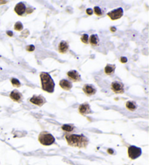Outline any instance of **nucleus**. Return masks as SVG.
<instances>
[{"label":"nucleus","instance_id":"nucleus-1","mask_svg":"<svg viewBox=\"0 0 149 165\" xmlns=\"http://www.w3.org/2000/svg\"><path fill=\"white\" fill-rule=\"evenodd\" d=\"M66 140L70 146L79 148V149L86 148L89 142L88 138L84 135L68 134L66 135Z\"/></svg>","mask_w":149,"mask_h":165},{"label":"nucleus","instance_id":"nucleus-2","mask_svg":"<svg viewBox=\"0 0 149 165\" xmlns=\"http://www.w3.org/2000/svg\"><path fill=\"white\" fill-rule=\"evenodd\" d=\"M41 88L48 93H52L54 92L55 84L51 76L47 72H41L40 74Z\"/></svg>","mask_w":149,"mask_h":165},{"label":"nucleus","instance_id":"nucleus-3","mask_svg":"<svg viewBox=\"0 0 149 165\" xmlns=\"http://www.w3.org/2000/svg\"><path fill=\"white\" fill-rule=\"evenodd\" d=\"M38 140L43 146L52 145L55 141L54 136L48 132H41L38 137Z\"/></svg>","mask_w":149,"mask_h":165},{"label":"nucleus","instance_id":"nucleus-4","mask_svg":"<svg viewBox=\"0 0 149 165\" xmlns=\"http://www.w3.org/2000/svg\"><path fill=\"white\" fill-rule=\"evenodd\" d=\"M142 153V150L140 148L135 146H129L128 149V156L131 159H136Z\"/></svg>","mask_w":149,"mask_h":165},{"label":"nucleus","instance_id":"nucleus-5","mask_svg":"<svg viewBox=\"0 0 149 165\" xmlns=\"http://www.w3.org/2000/svg\"><path fill=\"white\" fill-rule=\"evenodd\" d=\"M123 13H124L123 9H122V7H119L117 9H115V10L109 12L108 14H107V16H108L112 20H115L122 18V17L123 16Z\"/></svg>","mask_w":149,"mask_h":165},{"label":"nucleus","instance_id":"nucleus-6","mask_svg":"<svg viewBox=\"0 0 149 165\" xmlns=\"http://www.w3.org/2000/svg\"><path fill=\"white\" fill-rule=\"evenodd\" d=\"M111 90L114 93L116 94H122L124 92V86L123 83L120 82H114L111 83Z\"/></svg>","mask_w":149,"mask_h":165},{"label":"nucleus","instance_id":"nucleus-7","mask_svg":"<svg viewBox=\"0 0 149 165\" xmlns=\"http://www.w3.org/2000/svg\"><path fill=\"white\" fill-rule=\"evenodd\" d=\"M30 102H31V104L36 105V106L41 107V106H42L44 104H46L47 100H46V99L42 96V95H33V97H31V99H30Z\"/></svg>","mask_w":149,"mask_h":165},{"label":"nucleus","instance_id":"nucleus-8","mask_svg":"<svg viewBox=\"0 0 149 165\" xmlns=\"http://www.w3.org/2000/svg\"><path fill=\"white\" fill-rule=\"evenodd\" d=\"M67 76L71 81L74 82H79L82 81V78H81V75L80 73L76 70H71L67 73Z\"/></svg>","mask_w":149,"mask_h":165},{"label":"nucleus","instance_id":"nucleus-9","mask_svg":"<svg viewBox=\"0 0 149 165\" xmlns=\"http://www.w3.org/2000/svg\"><path fill=\"white\" fill-rule=\"evenodd\" d=\"M82 90L84 91V93L87 95V96H92V95H95L97 92V89L94 85L90 84H87L85 85H84V87L82 88Z\"/></svg>","mask_w":149,"mask_h":165},{"label":"nucleus","instance_id":"nucleus-10","mask_svg":"<svg viewBox=\"0 0 149 165\" xmlns=\"http://www.w3.org/2000/svg\"><path fill=\"white\" fill-rule=\"evenodd\" d=\"M79 111L82 115H87V114L92 113L90 104H87V103L81 104L79 107Z\"/></svg>","mask_w":149,"mask_h":165},{"label":"nucleus","instance_id":"nucleus-11","mask_svg":"<svg viewBox=\"0 0 149 165\" xmlns=\"http://www.w3.org/2000/svg\"><path fill=\"white\" fill-rule=\"evenodd\" d=\"M10 97L13 101L17 103H20L23 100V98L22 93H20L18 90H16L11 92Z\"/></svg>","mask_w":149,"mask_h":165},{"label":"nucleus","instance_id":"nucleus-12","mask_svg":"<svg viewBox=\"0 0 149 165\" xmlns=\"http://www.w3.org/2000/svg\"><path fill=\"white\" fill-rule=\"evenodd\" d=\"M14 10H15V12L18 15V16H22L26 12V7L25 4L23 2H20V3L17 4V5H16V7H15Z\"/></svg>","mask_w":149,"mask_h":165},{"label":"nucleus","instance_id":"nucleus-13","mask_svg":"<svg viewBox=\"0 0 149 165\" xmlns=\"http://www.w3.org/2000/svg\"><path fill=\"white\" fill-rule=\"evenodd\" d=\"M59 85L62 89L65 90H67V91L71 90V88H72L73 87L72 83H71L70 81H69V80H66V79L60 80L59 82Z\"/></svg>","mask_w":149,"mask_h":165},{"label":"nucleus","instance_id":"nucleus-14","mask_svg":"<svg viewBox=\"0 0 149 165\" xmlns=\"http://www.w3.org/2000/svg\"><path fill=\"white\" fill-rule=\"evenodd\" d=\"M69 43L67 42H66V41H61V42H60L59 45H58V50H59L60 53L62 54L66 53L68 50H69Z\"/></svg>","mask_w":149,"mask_h":165},{"label":"nucleus","instance_id":"nucleus-15","mask_svg":"<svg viewBox=\"0 0 149 165\" xmlns=\"http://www.w3.org/2000/svg\"><path fill=\"white\" fill-rule=\"evenodd\" d=\"M90 43L92 46H97L98 45L100 42V39L98 36L97 34H92L91 37H90Z\"/></svg>","mask_w":149,"mask_h":165},{"label":"nucleus","instance_id":"nucleus-16","mask_svg":"<svg viewBox=\"0 0 149 165\" xmlns=\"http://www.w3.org/2000/svg\"><path fill=\"white\" fill-rule=\"evenodd\" d=\"M115 69H116V65L113 64H107L105 67L104 71L107 75H111L114 73Z\"/></svg>","mask_w":149,"mask_h":165},{"label":"nucleus","instance_id":"nucleus-17","mask_svg":"<svg viewBox=\"0 0 149 165\" xmlns=\"http://www.w3.org/2000/svg\"><path fill=\"white\" fill-rule=\"evenodd\" d=\"M126 107H127L128 110L131 111H134L137 108V104L135 101L129 100L126 103Z\"/></svg>","mask_w":149,"mask_h":165},{"label":"nucleus","instance_id":"nucleus-18","mask_svg":"<svg viewBox=\"0 0 149 165\" xmlns=\"http://www.w3.org/2000/svg\"><path fill=\"white\" fill-rule=\"evenodd\" d=\"M74 129V127L71 125H63L62 126V130H63L66 132H71Z\"/></svg>","mask_w":149,"mask_h":165},{"label":"nucleus","instance_id":"nucleus-19","mask_svg":"<svg viewBox=\"0 0 149 165\" xmlns=\"http://www.w3.org/2000/svg\"><path fill=\"white\" fill-rule=\"evenodd\" d=\"M14 29L16 30V31H21L23 29V23H21V22H20V21L16 22L14 26Z\"/></svg>","mask_w":149,"mask_h":165},{"label":"nucleus","instance_id":"nucleus-20","mask_svg":"<svg viewBox=\"0 0 149 165\" xmlns=\"http://www.w3.org/2000/svg\"><path fill=\"white\" fill-rule=\"evenodd\" d=\"M11 81V83H12V84L14 87H20V86H21V84H20V82L19 80L18 79L16 78H11L10 79Z\"/></svg>","mask_w":149,"mask_h":165},{"label":"nucleus","instance_id":"nucleus-21","mask_svg":"<svg viewBox=\"0 0 149 165\" xmlns=\"http://www.w3.org/2000/svg\"><path fill=\"white\" fill-rule=\"evenodd\" d=\"M81 40L84 44H87L88 40H89V36L87 34V33H84V34H82V37H81Z\"/></svg>","mask_w":149,"mask_h":165},{"label":"nucleus","instance_id":"nucleus-22","mask_svg":"<svg viewBox=\"0 0 149 165\" xmlns=\"http://www.w3.org/2000/svg\"><path fill=\"white\" fill-rule=\"evenodd\" d=\"M94 12H95V14L98 16H102V14H103L101 9L99 7H97V6H95V7H94Z\"/></svg>","mask_w":149,"mask_h":165},{"label":"nucleus","instance_id":"nucleus-23","mask_svg":"<svg viewBox=\"0 0 149 165\" xmlns=\"http://www.w3.org/2000/svg\"><path fill=\"white\" fill-rule=\"evenodd\" d=\"M26 50H27V51H29V52H32V51H34V50H35V47L33 45V44H31V45H29V46H27L26 47Z\"/></svg>","mask_w":149,"mask_h":165},{"label":"nucleus","instance_id":"nucleus-24","mask_svg":"<svg viewBox=\"0 0 149 165\" xmlns=\"http://www.w3.org/2000/svg\"><path fill=\"white\" fill-rule=\"evenodd\" d=\"M86 12H87V14L88 15V16H92V14L93 13V10H92V9L88 8V9H87Z\"/></svg>","mask_w":149,"mask_h":165},{"label":"nucleus","instance_id":"nucleus-25","mask_svg":"<svg viewBox=\"0 0 149 165\" xmlns=\"http://www.w3.org/2000/svg\"><path fill=\"white\" fill-rule=\"evenodd\" d=\"M120 61H121V62H122V63H127V59L125 57H122V58H120Z\"/></svg>","mask_w":149,"mask_h":165},{"label":"nucleus","instance_id":"nucleus-26","mask_svg":"<svg viewBox=\"0 0 149 165\" xmlns=\"http://www.w3.org/2000/svg\"><path fill=\"white\" fill-rule=\"evenodd\" d=\"M7 34L8 35V36H10V37H12L13 33H12V32L11 31H7Z\"/></svg>","mask_w":149,"mask_h":165},{"label":"nucleus","instance_id":"nucleus-27","mask_svg":"<svg viewBox=\"0 0 149 165\" xmlns=\"http://www.w3.org/2000/svg\"><path fill=\"white\" fill-rule=\"evenodd\" d=\"M108 153H110V154H113V153H114V151H113L112 149H108Z\"/></svg>","mask_w":149,"mask_h":165},{"label":"nucleus","instance_id":"nucleus-28","mask_svg":"<svg viewBox=\"0 0 149 165\" xmlns=\"http://www.w3.org/2000/svg\"><path fill=\"white\" fill-rule=\"evenodd\" d=\"M116 28H114V27H111V31H116Z\"/></svg>","mask_w":149,"mask_h":165},{"label":"nucleus","instance_id":"nucleus-29","mask_svg":"<svg viewBox=\"0 0 149 165\" xmlns=\"http://www.w3.org/2000/svg\"><path fill=\"white\" fill-rule=\"evenodd\" d=\"M7 2H2V1L0 2V3H7Z\"/></svg>","mask_w":149,"mask_h":165}]
</instances>
